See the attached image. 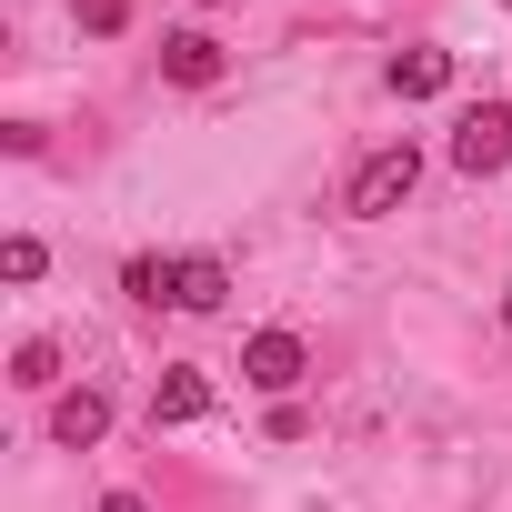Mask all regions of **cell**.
<instances>
[{"label": "cell", "instance_id": "cell-1", "mask_svg": "<svg viewBox=\"0 0 512 512\" xmlns=\"http://www.w3.org/2000/svg\"><path fill=\"white\" fill-rule=\"evenodd\" d=\"M412 191H422V151H412V141H382V151H372V161L352 171L342 211H352V221H392V211H402Z\"/></svg>", "mask_w": 512, "mask_h": 512}, {"label": "cell", "instance_id": "cell-2", "mask_svg": "<svg viewBox=\"0 0 512 512\" xmlns=\"http://www.w3.org/2000/svg\"><path fill=\"white\" fill-rule=\"evenodd\" d=\"M452 171H462V181L512 171V101H472V111L452 121Z\"/></svg>", "mask_w": 512, "mask_h": 512}, {"label": "cell", "instance_id": "cell-3", "mask_svg": "<svg viewBox=\"0 0 512 512\" xmlns=\"http://www.w3.org/2000/svg\"><path fill=\"white\" fill-rule=\"evenodd\" d=\"M302 372H312V342H302V332H251V342H241V382H251V392L282 402Z\"/></svg>", "mask_w": 512, "mask_h": 512}, {"label": "cell", "instance_id": "cell-4", "mask_svg": "<svg viewBox=\"0 0 512 512\" xmlns=\"http://www.w3.org/2000/svg\"><path fill=\"white\" fill-rule=\"evenodd\" d=\"M221 71H231V61H221L211 31H171V41H161V81H171V91H211Z\"/></svg>", "mask_w": 512, "mask_h": 512}, {"label": "cell", "instance_id": "cell-5", "mask_svg": "<svg viewBox=\"0 0 512 512\" xmlns=\"http://www.w3.org/2000/svg\"><path fill=\"white\" fill-rule=\"evenodd\" d=\"M101 432H111V392H101V382H81V392L51 402V442H61V452H91Z\"/></svg>", "mask_w": 512, "mask_h": 512}, {"label": "cell", "instance_id": "cell-6", "mask_svg": "<svg viewBox=\"0 0 512 512\" xmlns=\"http://www.w3.org/2000/svg\"><path fill=\"white\" fill-rule=\"evenodd\" d=\"M211 412V382L191 372V362H171L161 382H151V432H181V422H201Z\"/></svg>", "mask_w": 512, "mask_h": 512}, {"label": "cell", "instance_id": "cell-7", "mask_svg": "<svg viewBox=\"0 0 512 512\" xmlns=\"http://www.w3.org/2000/svg\"><path fill=\"white\" fill-rule=\"evenodd\" d=\"M231 302V272L211 262V251H181L171 262V312H221Z\"/></svg>", "mask_w": 512, "mask_h": 512}, {"label": "cell", "instance_id": "cell-8", "mask_svg": "<svg viewBox=\"0 0 512 512\" xmlns=\"http://www.w3.org/2000/svg\"><path fill=\"white\" fill-rule=\"evenodd\" d=\"M392 91H402V101H432V91H452V51H432V41L392 51Z\"/></svg>", "mask_w": 512, "mask_h": 512}, {"label": "cell", "instance_id": "cell-9", "mask_svg": "<svg viewBox=\"0 0 512 512\" xmlns=\"http://www.w3.org/2000/svg\"><path fill=\"white\" fill-rule=\"evenodd\" d=\"M11 382H21V392H51V382H61V342H51V332H31V342L11 352Z\"/></svg>", "mask_w": 512, "mask_h": 512}, {"label": "cell", "instance_id": "cell-10", "mask_svg": "<svg viewBox=\"0 0 512 512\" xmlns=\"http://www.w3.org/2000/svg\"><path fill=\"white\" fill-rule=\"evenodd\" d=\"M121 292H131V302H171V262H151V251H131V262H121Z\"/></svg>", "mask_w": 512, "mask_h": 512}, {"label": "cell", "instance_id": "cell-11", "mask_svg": "<svg viewBox=\"0 0 512 512\" xmlns=\"http://www.w3.org/2000/svg\"><path fill=\"white\" fill-rule=\"evenodd\" d=\"M41 262H51V251H41L31 231H11V241H0V272H11V282H41Z\"/></svg>", "mask_w": 512, "mask_h": 512}, {"label": "cell", "instance_id": "cell-12", "mask_svg": "<svg viewBox=\"0 0 512 512\" xmlns=\"http://www.w3.org/2000/svg\"><path fill=\"white\" fill-rule=\"evenodd\" d=\"M121 21H131V0H81V31H91V41H111Z\"/></svg>", "mask_w": 512, "mask_h": 512}, {"label": "cell", "instance_id": "cell-13", "mask_svg": "<svg viewBox=\"0 0 512 512\" xmlns=\"http://www.w3.org/2000/svg\"><path fill=\"white\" fill-rule=\"evenodd\" d=\"M101 512H151V502L141 492H101Z\"/></svg>", "mask_w": 512, "mask_h": 512}, {"label": "cell", "instance_id": "cell-14", "mask_svg": "<svg viewBox=\"0 0 512 512\" xmlns=\"http://www.w3.org/2000/svg\"><path fill=\"white\" fill-rule=\"evenodd\" d=\"M502 332H512V292H502Z\"/></svg>", "mask_w": 512, "mask_h": 512}, {"label": "cell", "instance_id": "cell-15", "mask_svg": "<svg viewBox=\"0 0 512 512\" xmlns=\"http://www.w3.org/2000/svg\"><path fill=\"white\" fill-rule=\"evenodd\" d=\"M201 11H221V0H201Z\"/></svg>", "mask_w": 512, "mask_h": 512}]
</instances>
